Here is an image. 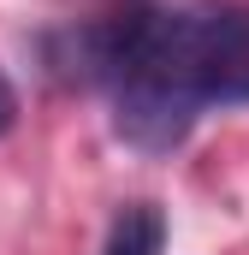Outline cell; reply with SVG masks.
<instances>
[{"label": "cell", "instance_id": "1", "mask_svg": "<svg viewBox=\"0 0 249 255\" xmlns=\"http://www.w3.org/2000/svg\"><path fill=\"white\" fill-rule=\"evenodd\" d=\"M160 244H166L160 208H154V202H130V208H119V220H113L101 255H160Z\"/></svg>", "mask_w": 249, "mask_h": 255}, {"label": "cell", "instance_id": "2", "mask_svg": "<svg viewBox=\"0 0 249 255\" xmlns=\"http://www.w3.org/2000/svg\"><path fill=\"white\" fill-rule=\"evenodd\" d=\"M12 119H18V95H12V83H6V71H0V136L12 130Z\"/></svg>", "mask_w": 249, "mask_h": 255}]
</instances>
